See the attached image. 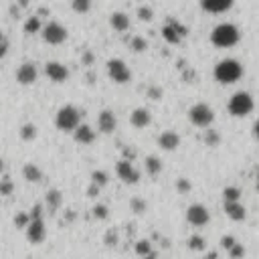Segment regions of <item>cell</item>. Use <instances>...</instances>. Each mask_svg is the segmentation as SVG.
I'll list each match as a JSON object with an SVG mask.
<instances>
[{
    "instance_id": "30",
    "label": "cell",
    "mask_w": 259,
    "mask_h": 259,
    "mask_svg": "<svg viewBox=\"0 0 259 259\" xmlns=\"http://www.w3.org/2000/svg\"><path fill=\"white\" fill-rule=\"evenodd\" d=\"M136 253L140 255V257L150 255V253H152V245H150V241H146V239L138 241V243H136Z\"/></svg>"
},
{
    "instance_id": "43",
    "label": "cell",
    "mask_w": 259,
    "mask_h": 259,
    "mask_svg": "<svg viewBox=\"0 0 259 259\" xmlns=\"http://www.w3.org/2000/svg\"><path fill=\"white\" fill-rule=\"evenodd\" d=\"M178 188H180V191H188V182L186 180H178V184H176Z\"/></svg>"
},
{
    "instance_id": "11",
    "label": "cell",
    "mask_w": 259,
    "mask_h": 259,
    "mask_svg": "<svg viewBox=\"0 0 259 259\" xmlns=\"http://www.w3.org/2000/svg\"><path fill=\"white\" fill-rule=\"evenodd\" d=\"M45 237H47V227H45L43 217H39V219H30L29 227H27V239H29V243H32V245H41L43 241H45Z\"/></svg>"
},
{
    "instance_id": "44",
    "label": "cell",
    "mask_w": 259,
    "mask_h": 259,
    "mask_svg": "<svg viewBox=\"0 0 259 259\" xmlns=\"http://www.w3.org/2000/svg\"><path fill=\"white\" fill-rule=\"evenodd\" d=\"M2 172H4V160L0 158V174H2Z\"/></svg>"
},
{
    "instance_id": "8",
    "label": "cell",
    "mask_w": 259,
    "mask_h": 259,
    "mask_svg": "<svg viewBox=\"0 0 259 259\" xmlns=\"http://www.w3.org/2000/svg\"><path fill=\"white\" fill-rule=\"evenodd\" d=\"M108 75L117 85H124V83L132 81V71L122 59H110L108 61Z\"/></svg>"
},
{
    "instance_id": "46",
    "label": "cell",
    "mask_w": 259,
    "mask_h": 259,
    "mask_svg": "<svg viewBox=\"0 0 259 259\" xmlns=\"http://www.w3.org/2000/svg\"><path fill=\"white\" fill-rule=\"evenodd\" d=\"M142 259H158V257L154 255V253H150V255H146V257H142Z\"/></svg>"
},
{
    "instance_id": "9",
    "label": "cell",
    "mask_w": 259,
    "mask_h": 259,
    "mask_svg": "<svg viewBox=\"0 0 259 259\" xmlns=\"http://www.w3.org/2000/svg\"><path fill=\"white\" fill-rule=\"evenodd\" d=\"M115 174H117L119 180L126 182V184H136L138 180H140V170L134 166V162L124 160V158L115 164Z\"/></svg>"
},
{
    "instance_id": "35",
    "label": "cell",
    "mask_w": 259,
    "mask_h": 259,
    "mask_svg": "<svg viewBox=\"0 0 259 259\" xmlns=\"http://www.w3.org/2000/svg\"><path fill=\"white\" fill-rule=\"evenodd\" d=\"M93 217L103 221V219H108V206L106 204H95L93 206Z\"/></svg>"
},
{
    "instance_id": "27",
    "label": "cell",
    "mask_w": 259,
    "mask_h": 259,
    "mask_svg": "<svg viewBox=\"0 0 259 259\" xmlns=\"http://www.w3.org/2000/svg\"><path fill=\"white\" fill-rule=\"evenodd\" d=\"M108 172H103V170H95V172H91V184H95L97 188H103L108 184Z\"/></svg>"
},
{
    "instance_id": "7",
    "label": "cell",
    "mask_w": 259,
    "mask_h": 259,
    "mask_svg": "<svg viewBox=\"0 0 259 259\" xmlns=\"http://www.w3.org/2000/svg\"><path fill=\"white\" fill-rule=\"evenodd\" d=\"M186 34H188V29L180 21H176V19H168L166 25L162 27V37L170 45H178L186 37Z\"/></svg>"
},
{
    "instance_id": "10",
    "label": "cell",
    "mask_w": 259,
    "mask_h": 259,
    "mask_svg": "<svg viewBox=\"0 0 259 259\" xmlns=\"http://www.w3.org/2000/svg\"><path fill=\"white\" fill-rule=\"evenodd\" d=\"M186 221L191 223L193 227H204V225H209V221H211V213L209 209H206L204 204H191L188 206V211H186Z\"/></svg>"
},
{
    "instance_id": "4",
    "label": "cell",
    "mask_w": 259,
    "mask_h": 259,
    "mask_svg": "<svg viewBox=\"0 0 259 259\" xmlns=\"http://www.w3.org/2000/svg\"><path fill=\"white\" fill-rule=\"evenodd\" d=\"M255 108V101L247 91H237L231 95L229 103H227V110L233 117H245L247 114H251Z\"/></svg>"
},
{
    "instance_id": "14",
    "label": "cell",
    "mask_w": 259,
    "mask_h": 259,
    "mask_svg": "<svg viewBox=\"0 0 259 259\" xmlns=\"http://www.w3.org/2000/svg\"><path fill=\"white\" fill-rule=\"evenodd\" d=\"M97 128L101 134H114L115 128H117V117L114 115L112 110H103L99 115H97Z\"/></svg>"
},
{
    "instance_id": "23",
    "label": "cell",
    "mask_w": 259,
    "mask_h": 259,
    "mask_svg": "<svg viewBox=\"0 0 259 259\" xmlns=\"http://www.w3.org/2000/svg\"><path fill=\"white\" fill-rule=\"evenodd\" d=\"M61 202H63V197H61L59 191H49L47 193V209L49 211H57L61 206Z\"/></svg>"
},
{
    "instance_id": "6",
    "label": "cell",
    "mask_w": 259,
    "mask_h": 259,
    "mask_svg": "<svg viewBox=\"0 0 259 259\" xmlns=\"http://www.w3.org/2000/svg\"><path fill=\"white\" fill-rule=\"evenodd\" d=\"M41 32H43V41H45L47 45H61V43H65L67 37H69L67 29H65L61 23H57V21H49L47 25H43Z\"/></svg>"
},
{
    "instance_id": "34",
    "label": "cell",
    "mask_w": 259,
    "mask_h": 259,
    "mask_svg": "<svg viewBox=\"0 0 259 259\" xmlns=\"http://www.w3.org/2000/svg\"><path fill=\"white\" fill-rule=\"evenodd\" d=\"M188 247H191L193 251H202L204 249V239L199 237V235H193L191 239H188Z\"/></svg>"
},
{
    "instance_id": "16",
    "label": "cell",
    "mask_w": 259,
    "mask_h": 259,
    "mask_svg": "<svg viewBox=\"0 0 259 259\" xmlns=\"http://www.w3.org/2000/svg\"><path fill=\"white\" fill-rule=\"evenodd\" d=\"M158 146L162 148V150H166V152H172V150H176L178 146H180V136L176 134V132H172V130H166V132H162L160 136H158Z\"/></svg>"
},
{
    "instance_id": "18",
    "label": "cell",
    "mask_w": 259,
    "mask_h": 259,
    "mask_svg": "<svg viewBox=\"0 0 259 259\" xmlns=\"http://www.w3.org/2000/svg\"><path fill=\"white\" fill-rule=\"evenodd\" d=\"M73 138H75V142L81 144V146H89L95 142V130L91 126H85L81 124L75 132H73Z\"/></svg>"
},
{
    "instance_id": "29",
    "label": "cell",
    "mask_w": 259,
    "mask_h": 259,
    "mask_svg": "<svg viewBox=\"0 0 259 259\" xmlns=\"http://www.w3.org/2000/svg\"><path fill=\"white\" fill-rule=\"evenodd\" d=\"M12 191H14L12 180H10L8 176L0 178V195H2V197H10V195H12Z\"/></svg>"
},
{
    "instance_id": "13",
    "label": "cell",
    "mask_w": 259,
    "mask_h": 259,
    "mask_svg": "<svg viewBox=\"0 0 259 259\" xmlns=\"http://www.w3.org/2000/svg\"><path fill=\"white\" fill-rule=\"evenodd\" d=\"M37 77H39V69L30 61L23 63L19 69H16V81H19L21 85H32L34 81H37Z\"/></svg>"
},
{
    "instance_id": "3",
    "label": "cell",
    "mask_w": 259,
    "mask_h": 259,
    "mask_svg": "<svg viewBox=\"0 0 259 259\" xmlns=\"http://www.w3.org/2000/svg\"><path fill=\"white\" fill-rule=\"evenodd\" d=\"M81 117H83V112L71 103L63 106L57 115H55V126L61 130V132H75L79 126H81Z\"/></svg>"
},
{
    "instance_id": "25",
    "label": "cell",
    "mask_w": 259,
    "mask_h": 259,
    "mask_svg": "<svg viewBox=\"0 0 259 259\" xmlns=\"http://www.w3.org/2000/svg\"><path fill=\"white\" fill-rule=\"evenodd\" d=\"M37 126H34V124H25L23 128H21V138H23V140L25 142H32L34 140V138H37Z\"/></svg>"
},
{
    "instance_id": "15",
    "label": "cell",
    "mask_w": 259,
    "mask_h": 259,
    "mask_svg": "<svg viewBox=\"0 0 259 259\" xmlns=\"http://www.w3.org/2000/svg\"><path fill=\"white\" fill-rule=\"evenodd\" d=\"M235 0H201V8L209 14H223L231 10Z\"/></svg>"
},
{
    "instance_id": "28",
    "label": "cell",
    "mask_w": 259,
    "mask_h": 259,
    "mask_svg": "<svg viewBox=\"0 0 259 259\" xmlns=\"http://www.w3.org/2000/svg\"><path fill=\"white\" fill-rule=\"evenodd\" d=\"M223 199H225V202H237L241 199V191L235 186H227L225 191H223Z\"/></svg>"
},
{
    "instance_id": "33",
    "label": "cell",
    "mask_w": 259,
    "mask_h": 259,
    "mask_svg": "<svg viewBox=\"0 0 259 259\" xmlns=\"http://www.w3.org/2000/svg\"><path fill=\"white\" fill-rule=\"evenodd\" d=\"M138 19L144 21V23H150L154 19V10L150 6H140L138 8Z\"/></svg>"
},
{
    "instance_id": "24",
    "label": "cell",
    "mask_w": 259,
    "mask_h": 259,
    "mask_svg": "<svg viewBox=\"0 0 259 259\" xmlns=\"http://www.w3.org/2000/svg\"><path fill=\"white\" fill-rule=\"evenodd\" d=\"M41 29H43V25H41L39 16H29V19L25 21V32L27 34H34V32H39Z\"/></svg>"
},
{
    "instance_id": "26",
    "label": "cell",
    "mask_w": 259,
    "mask_h": 259,
    "mask_svg": "<svg viewBox=\"0 0 259 259\" xmlns=\"http://www.w3.org/2000/svg\"><path fill=\"white\" fill-rule=\"evenodd\" d=\"M71 8L77 14H87L91 8V0H71Z\"/></svg>"
},
{
    "instance_id": "31",
    "label": "cell",
    "mask_w": 259,
    "mask_h": 259,
    "mask_svg": "<svg viewBox=\"0 0 259 259\" xmlns=\"http://www.w3.org/2000/svg\"><path fill=\"white\" fill-rule=\"evenodd\" d=\"M130 49L136 51V53H142V51L148 49V43H146V39H142V37H134V39L130 41Z\"/></svg>"
},
{
    "instance_id": "21",
    "label": "cell",
    "mask_w": 259,
    "mask_h": 259,
    "mask_svg": "<svg viewBox=\"0 0 259 259\" xmlns=\"http://www.w3.org/2000/svg\"><path fill=\"white\" fill-rule=\"evenodd\" d=\"M23 176H25L27 182H41V178H43V170H41L37 164L29 162V164H25V168H23Z\"/></svg>"
},
{
    "instance_id": "1",
    "label": "cell",
    "mask_w": 259,
    "mask_h": 259,
    "mask_svg": "<svg viewBox=\"0 0 259 259\" xmlns=\"http://www.w3.org/2000/svg\"><path fill=\"white\" fill-rule=\"evenodd\" d=\"M241 41V30L231 25V23H223L217 25L211 32V43L219 49H231Z\"/></svg>"
},
{
    "instance_id": "22",
    "label": "cell",
    "mask_w": 259,
    "mask_h": 259,
    "mask_svg": "<svg viewBox=\"0 0 259 259\" xmlns=\"http://www.w3.org/2000/svg\"><path fill=\"white\" fill-rule=\"evenodd\" d=\"M146 172L150 176H156V174L162 172V162H160L158 156H148L146 158Z\"/></svg>"
},
{
    "instance_id": "12",
    "label": "cell",
    "mask_w": 259,
    "mask_h": 259,
    "mask_svg": "<svg viewBox=\"0 0 259 259\" xmlns=\"http://www.w3.org/2000/svg\"><path fill=\"white\" fill-rule=\"evenodd\" d=\"M45 75L53 83H65L69 79V69L59 61H49L45 65Z\"/></svg>"
},
{
    "instance_id": "45",
    "label": "cell",
    "mask_w": 259,
    "mask_h": 259,
    "mask_svg": "<svg viewBox=\"0 0 259 259\" xmlns=\"http://www.w3.org/2000/svg\"><path fill=\"white\" fill-rule=\"evenodd\" d=\"M253 132H255V136L259 138V119H257V124H255V130H253Z\"/></svg>"
},
{
    "instance_id": "5",
    "label": "cell",
    "mask_w": 259,
    "mask_h": 259,
    "mask_svg": "<svg viewBox=\"0 0 259 259\" xmlns=\"http://www.w3.org/2000/svg\"><path fill=\"white\" fill-rule=\"evenodd\" d=\"M188 119H191V124L197 128H209L215 122V112L211 106H206V103H195V106L188 110Z\"/></svg>"
},
{
    "instance_id": "36",
    "label": "cell",
    "mask_w": 259,
    "mask_h": 259,
    "mask_svg": "<svg viewBox=\"0 0 259 259\" xmlns=\"http://www.w3.org/2000/svg\"><path fill=\"white\" fill-rule=\"evenodd\" d=\"M229 255H231L233 259H243V255H245L243 245H241V243H235V245L229 249Z\"/></svg>"
},
{
    "instance_id": "41",
    "label": "cell",
    "mask_w": 259,
    "mask_h": 259,
    "mask_svg": "<svg viewBox=\"0 0 259 259\" xmlns=\"http://www.w3.org/2000/svg\"><path fill=\"white\" fill-rule=\"evenodd\" d=\"M6 53H8V43H6V41H2V43H0V59H2Z\"/></svg>"
},
{
    "instance_id": "2",
    "label": "cell",
    "mask_w": 259,
    "mask_h": 259,
    "mask_svg": "<svg viewBox=\"0 0 259 259\" xmlns=\"http://www.w3.org/2000/svg\"><path fill=\"white\" fill-rule=\"evenodd\" d=\"M215 79L223 85H231L237 83L241 77H243V65H241L237 59H223L215 65Z\"/></svg>"
},
{
    "instance_id": "40",
    "label": "cell",
    "mask_w": 259,
    "mask_h": 259,
    "mask_svg": "<svg viewBox=\"0 0 259 259\" xmlns=\"http://www.w3.org/2000/svg\"><path fill=\"white\" fill-rule=\"evenodd\" d=\"M221 243H223V247H225V249L229 251V249H231V247L237 243V241H235L233 237H223V241H221Z\"/></svg>"
},
{
    "instance_id": "19",
    "label": "cell",
    "mask_w": 259,
    "mask_h": 259,
    "mask_svg": "<svg viewBox=\"0 0 259 259\" xmlns=\"http://www.w3.org/2000/svg\"><path fill=\"white\" fill-rule=\"evenodd\" d=\"M110 27L117 32H126L130 29V16L126 12H114L110 16Z\"/></svg>"
},
{
    "instance_id": "32",
    "label": "cell",
    "mask_w": 259,
    "mask_h": 259,
    "mask_svg": "<svg viewBox=\"0 0 259 259\" xmlns=\"http://www.w3.org/2000/svg\"><path fill=\"white\" fill-rule=\"evenodd\" d=\"M29 223H30V215H27V213H19L14 217V227L16 229H27Z\"/></svg>"
},
{
    "instance_id": "39",
    "label": "cell",
    "mask_w": 259,
    "mask_h": 259,
    "mask_svg": "<svg viewBox=\"0 0 259 259\" xmlns=\"http://www.w3.org/2000/svg\"><path fill=\"white\" fill-rule=\"evenodd\" d=\"M106 245H108V247L117 245V233H115V231H108V235H106Z\"/></svg>"
},
{
    "instance_id": "38",
    "label": "cell",
    "mask_w": 259,
    "mask_h": 259,
    "mask_svg": "<svg viewBox=\"0 0 259 259\" xmlns=\"http://www.w3.org/2000/svg\"><path fill=\"white\" fill-rule=\"evenodd\" d=\"M219 140H221V138H219V136H217L215 132L206 130V136H204V142H206V144H209V146H215V144H217Z\"/></svg>"
},
{
    "instance_id": "48",
    "label": "cell",
    "mask_w": 259,
    "mask_h": 259,
    "mask_svg": "<svg viewBox=\"0 0 259 259\" xmlns=\"http://www.w3.org/2000/svg\"><path fill=\"white\" fill-rule=\"evenodd\" d=\"M257 191H259V174H257Z\"/></svg>"
},
{
    "instance_id": "37",
    "label": "cell",
    "mask_w": 259,
    "mask_h": 259,
    "mask_svg": "<svg viewBox=\"0 0 259 259\" xmlns=\"http://www.w3.org/2000/svg\"><path fill=\"white\" fill-rule=\"evenodd\" d=\"M132 209H134V213H138V215H140V213H144L146 209H148V204L144 202V201H140V199H132Z\"/></svg>"
},
{
    "instance_id": "42",
    "label": "cell",
    "mask_w": 259,
    "mask_h": 259,
    "mask_svg": "<svg viewBox=\"0 0 259 259\" xmlns=\"http://www.w3.org/2000/svg\"><path fill=\"white\" fill-rule=\"evenodd\" d=\"M150 95H152V99H160V97H162V91H160L158 87H152V89H150Z\"/></svg>"
},
{
    "instance_id": "47",
    "label": "cell",
    "mask_w": 259,
    "mask_h": 259,
    "mask_svg": "<svg viewBox=\"0 0 259 259\" xmlns=\"http://www.w3.org/2000/svg\"><path fill=\"white\" fill-rule=\"evenodd\" d=\"M2 41H6V39H4V34H2V32H0V43H2Z\"/></svg>"
},
{
    "instance_id": "20",
    "label": "cell",
    "mask_w": 259,
    "mask_h": 259,
    "mask_svg": "<svg viewBox=\"0 0 259 259\" xmlns=\"http://www.w3.org/2000/svg\"><path fill=\"white\" fill-rule=\"evenodd\" d=\"M225 213H227V217L233 219V221H243V219L247 217L245 206L241 204L239 201H237V202H225Z\"/></svg>"
},
{
    "instance_id": "17",
    "label": "cell",
    "mask_w": 259,
    "mask_h": 259,
    "mask_svg": "<svg viewBox=\"0 0 259 259\" xmlns=\"http://www.w3.org/2000/svg\"><path fill=\"white\" fill-rule=\"evenodd\" d=\"M130 122H132V126L138 128V130L148 128V126L152 124V114H150L146 108H136V110L132 112V115H130Z\"/></svg>"
}]
</instances>
